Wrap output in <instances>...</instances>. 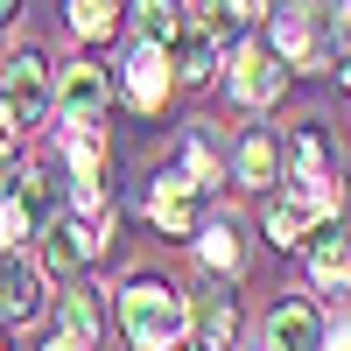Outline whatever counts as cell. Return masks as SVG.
Returning <instances> with one entry per match:
<instances>
[{"label": "cell", "mask_w": 351, "mask_h": 351, "mask_svg": "<svg viewBox=\"0 0 351 351\" xmlns=\"http://www.w3.org/2000/svg\"><path fill=\"white\" fill-rule=\"evenodd\" d=\"M120 337L134 351H183L190 344V295L155 274H134L120 288Z\"/></svg>", "instance_id": "cell-1"}, {"label": "cell", "mask_w": 351, "mask_h": 351, "mask_svg": "<svg viewBox=\"0 0 351 351\" xmlns=\"http://www.w3.org/2000/svg\"><path fill=\"white\" fill-rule=\"evenodd\" d=\"M274 21V56L288 71H330L337 64V43H330V14L316 0H288V8L267 14Z\"/></svg>", "instance_id": "cell-2"}, {"label": "cell", "mask_w": 351, "mask_h": 351, "mask_svg": "<svg viewBox=\"0 0 351 351\" xmlns=\"http://www.w3.org/2000/svg\"><path fill=\"white\" fill-rule=\"evenodd\" d=\"M56 218V183L49 169H14V183H0V253L21 239H43V225Z\"/></svg>", "instance_id": "cell-3"}, {"label": "cell", "mask_w": 351, "mask_h": 351, "mask_svg": "<svg viewBox=\"0 0 351 351\" xmlns=\"http://www.w3.org/2000/svg\"><path fill=\"white\" fill-rule=\"evenodd\" d=\"M0 106L21 120V134H28V127H43L49 112H56V71L43 64L36 49H14L8 64H0Z\"/></svg>", "instance_id": "cell-4"}, {"label": "cell", "mask_w": 351, "mask_h": 351, "mask_svg": "<svg viewBox=\"0 0 351 351\" xmlns=\"http://www.w3.org/2000/svg\"><path fill=\"white\" fill-rule=\"evenodd\" d=\"M281 183L302 190V197H316V204L337 218V162H330V141L316 134V127H295V134H288V148H281Z\"/></svg>", "instance_id": "cell-5"}, {"label": "cell", "mask_w": 351, "mask_h": 351, "mask_svg": "<svg viewBox=\"0 0 351 351\" xmlns=\"http://www.w3.org/2000/svg\"><path fill=\"white\" fill-rule=\"evenodd\" d=\"M225 92H232V106H246V112H267V106L288 92V64L274 56V43H239V49H232Z\"/></svg>", "instance_id": "cell-6"}, {"label": "cell", "mask_w": 351, "mask_h": 351, "mask_svg": "<svg viewBox=\"0 0 351 351\" xmlns=\"http://www.w3.org/2000/svg\"><path fill=\"white\" fill-rule=\"evenodd\" d=\"M169 92H176V71H169V49L141 36V43L127 49V71H120V99H127L134 112H162V106H169Z\"/></svg>", "instance_id": "cell-7"}, {"label": "cell", "mask_w": 351, "mask_h": 351, "mask_svg": "<svg viewBox=\"0 0 351 351\" xmlns=\"http://www.w3.org/2000/svg\"><path fill=\"white\" fill-rule=\"evenodd\" d=\"M43 309H49L43 267H36L21 246H8V253H0V324H36Z\"/></svg>", "instance_id": "cell-8"}, {"label": "cell", "mask_w": 351, "mask_h": 351, "mask_svg": "<svg viewBox=\"0 0 351 351\" xmlns=\"http://www.w3.org/2000/svg\"><path fill=\"white\" fill-rule=\"evenodd\" d=\"M260 344L267 351H324V309L309 295H281L260 324Z\"/></svg>", "instance_id": "cell-9"}, {"label": "cell", "mask_w": 351, "mask_h": 351, "mask_svg": "<svg viewBox=\"0 0 351 351\" xmlns=\"http://www.w3.org/2000/svg\"><path fill=\"white\" fill-rule=\"evenodd\" d=\"M112 77L99 64H56V120H106Z\"/></svg>", "instance_id": "cell-10"}, {"label": "cell", "mask_w": 351, "mask_h": 351, "mask_svg": "<svg viewBox=\"0 0 351 351\" xmlns=\"http://www.w3.org/2000/svg\"><path fill=\"white\" fill-rule=\"evenodd\" d=\"M148 225L162 232V239H190L197 232V183L183 169H169V176L148 183Z\"/></svg>", "instance_id": "cell-11"}, {"label": "cell", "mask_w": 351, "mask_h": 351, "mask_svg": "<svg viewBox=\"0 0 351 351\" xmlns=\"http://www.w3.org/2000/svg\"><path fill=\"white\" fill-rule=\"evenodd\" d=\"M302 246H309V281L324 288V295H351V225L324 218L316 239H302Z\"/></svg>", "instance_id": "cell-12"}, {"label": "cell", "mask_w": 351, "mask_h": 351, "mask_svg": "<svg viewBox=\"0 0 351 351\" xmlns=\"http://www.w3.org/2000/svg\"><path fill=\"white\" fill-rule=\"evenodd\" d=\"M169 71H176V84H211L218 77V36H211V21L204 14H190L183 28H176V43H169Z\"/></svg>", "instance_id": "cell-13"}, {"label": "cell", "mask_w": 351, "mask_h": 351, "mask_svg": "<svg viewBox=\"0 0 351 351\" xmlns=\"http://www.w3.org/2000/svg\"><path fill=\"white\" fill-rule=\"evenodd\" d=\"M260 218H267V239H274V246H302L330 211H324L316 197H302V190H288V183H281V197H267V211H260Z\"/></svg>", "instance_id": "cell-14"}, {"label": "cell", "mask_w": 351, "mask_h": 351, "mask_svg": "<svg viewBox=\"0 0 351 351\" xmlns=\"http://www.w3.org/2000/svg\"><path fill=\"white\" fill-rule=\"evenodd\" d=\"M232 183H239V190H274L281 183V141L267 127L239 134V148H232Z\"/></svg>", "instance_id": "cell-15"}, {"label": "cell", "mask_w": 351, "mask_h": 351, "mask_svg": "<svg viewBox=\"0 0 351 351\" xmlns=\"http://www.w3.org/2000/svg\"><path fill=\"white\" fill-rule=\"evenodd\" d=\"M106 162H112V148H106L99 120H71L64 127V169H71V183H99L106 190Z\"/></svg>", "instance_id": "cell-16"}, {"label": "cell", "mask_w": 351, "mask_h": 351, "mask_svg": "<svg viewBox=\"0 0 351 351\" xmlns=\"http://www.w3.org/2000/svg\"><path fill=\"white\" fill-rule=\"evenodd\" d=\"M56 330L77 337V344H106V309H99V288H64L56 295Z\"/></svg>", "instance_id": "cell-17"}, {"label": "cell", "mask_w": 351, "mask_h": 351, "mask_svg": "<svg viewBox=\"0 0 351 351\" xmlns=\"http://www.w3.org/2000/svg\"><path fill=\"white\" fill-rule=\"evenodd\" d=\"M190 337L211 344V351H232V337H239V309H232V295H190Z\"/></svg>", "instance_id": "cell-18"}, {"label": "cell", "mask_w": 351, "mask_h": 351, "mask_svg": "<svg viewBox=\"0 0 351 351\" xmlns=\"http://www.w3.org/2000/svg\"><path fill=\"white\" fill-rule=\"evenodd\" d=\"M176 162H183V176H190L197 190H218V183H225V162L211 155V141H204L197 127H190L183 141H176Z\"/></svg>", "instance_id": "cell-19"}, {"label": "cell", "mask_w": 351, "mask_h": 351, "mask_svg": "<svg viewBox=\"0 0 351 351\" xmlns=\"http://www.w3.org/2000/svg\"><path fill=\"white\" fill-rule=\"evenodd\" d=\"M120 28V0H71V36L77 43H112Z\"/></svg>", "instance_id": "cell-20"}, {"label": "cell", "mask_w": 351, "mask_h": 351, "mask_svg": "<svg viewBox=\"0 0 351 351\" xmlns=\"http://www.w3.org/2000/svg\"><path fill=\"white\" fill-rule=\"evenodd\" d=\"M260 14H274V0H211L204 8V21H211V36L218 43H232L246 21H260Z\"/></svg>", "instance_id": "cell-21"}, {"label": "cell", "mask_w": 351, "mask_h": 351, "mask_svg": "<svg viewBox=\"0 0 351 351\" xmlns=\"http://www.w3.org/2000/svg\"><path fill=\"white\" fill-rule=\"evenodd\" d=\"M134 21H141V36H148V43H176V28H183L190 14H183V0H134Z\"/></svg>", "instance_id": "cell-22"}, {"label": "cell", "mask_w": 351, "mask_h": 351, "mask_svg": "<svg viewBox=\"0 0 351 351\" xmlns=\"http://www.w3.org/2000/svg\"><path fill=\"white\" fill-rule=\"evenodd\" d=\"M197 253L211 274H239V232L232 225H197Z\"/></svg>", "instance_id": "cell-23"}, {"label": "cell", "mask_w": 351, "mask_h": 351, "mask_svg": "<svg viewBox=\"0 0 351 351\" xmlns=\"http://www.w3.org/2000/svg\"><path fill=\"white\" fill-rule=\"evenodd\" d=\"M324 351H351V316H324Z\"/></svg>", "instance_id": "cell-24"}, {"label": "cell", "mask_w": 351, "mask_h": 351, "mask_svg": "<svg viewBox=\"0 0 351 351\" xmlns=\"http://www.w3.org/2000/svg\"><path fill=\"white\" fill-rule=\"evenodd\" d=\"M14 141H21V120H14L8 106H0V155H14Z\"/></svg>", "instance_id": "cell-25"}, {"label": "cell", "mask_w": 351, "mask_h": 351, "mask_svg": "<svg viewBox=\"0 0 351 351\" xmlns=\"http://www.w3.org/2000/svg\"><path fill=\"white\" fill-rule=\"evenodd\" d=\"M330 77H337V92H344V99H351V49H344V56H337V71H330Z\"/></svg>", "instance_id": "cell-26"}, {"label": "cell", "mask_w": 351, "mask_h": 351, "mask_svg": "<svg viewBox=\"0 0 351 351\" xmlns=\"http://www.w3.org/2000/svg\"><path fill=\"white\" fill-rule=\"evenodd\" d=\"M43 351H99V344H77V337H64V330H56V337H49Z\"/></svg>", "instance_id": "cell-27"}, {"label": "cell", "mask_w": 351, "mask_h": 351, "mask_svg": "<svg viewBox=\"0 0 351 351\" xmlns=\"http://www.w3.org/2000/svg\"><path fill=\"white\" fill-rule=\"evenodd\" d=\"M14 8H21V0H0V21H14Z\"/></svg>", "instance_id": "cell-28"}, {"label": "cell", "mask_w": 351, "mask_h": 351, "mask_svg": "<svg viewBox=\"0 0 351 351\" xmlns=\"http://www.w3.org/2000/svg\"><path fill=\"white\" fill-rule=\"evenodd\" d=\"M183 351H211V344H183Z\"/></svg>", "instance_id": "cell-29"}, {"label": "cell", "mask_w": 351, "mask_h": 351, "mask_svg": "<svg viewBox=\"0 0 351 351\" xmlns=\"http://www.w3.org/2000/svg\"><path fill=\"white\" fill-rule=\"evenodd\" d=\"M0 351H8V337H0Z\"/></svg>", "instance_id": "cell-30"}, {"label": "cell", "mask_w": 351, "mask_h": 351, "mask_svg": "<svg viewBox=\"0 0 351 351\" xmlns=\"http://www.w3.org/2000/svg\"><path fill=\"white\" fill-rule=\"evenodd\" d=\"M260 351H267V344H260Z\"/></svg>", "instance_id": "cell-31"}]
</instances>
